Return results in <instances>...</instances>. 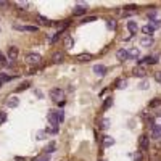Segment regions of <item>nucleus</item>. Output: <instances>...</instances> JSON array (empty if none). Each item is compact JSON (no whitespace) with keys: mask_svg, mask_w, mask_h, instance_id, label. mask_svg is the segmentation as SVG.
<instances>
[{"mask_svg":"<svg viewBox=\"0 0 161 161\" xmlns=\"http://www.w3.org/2000/svg\"><path fill=\"white\" fill-rule=\"evenodd\" d=\"M139 144H140V147L144 148V150H147V148H148V137L147 135H140Z\"/></svg>","mask_w":161,"mask_h":161,"instance_id":"nucleus-15","label":"nucleus"},{"mask_svg":"<svg viewBox=\"0 0 161 161\" xmlns=\"http://www.w3.org/2000/svg\"><path fill=\"white\" fill-rule=\"evenodd\" d=\"M95 19H97V16H89V18H84L82 23H90V21H95Z\"/></svg>","mask_w":161,"mask_h":161,"instance_id":"nucleus-35","label":"nucleus"},{"mask_svg":"<svg viewBox=\"0 0 161 161\" xmlns=\"http://www.w3.org/2000/svg\"><path fill=\"white\" fill-rule=\"evenodd\" d=\"M65 49H73V45H74V42H73V37L71 35H65Z\"/></svg>","mask_w":161,"mask_h":161,"instance_id":"nucleus-17","label":"nucleus"},{"mask_svg":"<svg viewBox=\"0 0 161 161\" xmlns=\"http://www.w3.org/2000/svg\"><path fill=\"white\" fill-rule=\"evenodd\" d=\"M115 28H116V21H115V19H108V29H111V31H113Z\"/></svg>","mask_w":161,"mask_h":161,"instance_id":"nucleus-32","label":"nucleus"},{"mask_svg":"<svg viewBox=\"0 0 161 161\" xmlns=\"http://www.w3.org/2000/svg\"><path fill=\"white\" fill-rule=\"evenodd\" d=\"M148 26H150V28H151V29H153V31H155V29H158V28H160L161 24H160V21H158V19H155V21H151V23H150V24H148Z\"/></svg>","mask_w":161,"mask_h":161,"instance_id":"nucleus-27","label":"nucleus"},{"mask_svg":"<svg viewBox=\"0 0 161 161\" xmlns=\"http://www.w3.org/2000/svg\"><path fill=\"white\" fill-rule=\"evenodd\" d=\"M63 60H65V53L63 52H55L52 55V61H53V63H61Z\"/></svg>","mask_w":161,"mask_h":161,"instance_id":"nucleus-9","label":"nucleus"},{"mask_svg":"<svg viewBox=\"0 0 161 161\" xmlns=\"http://www.w3.org/2000/svg\"><path fill=\"white\" fill-rule=\"evenodd\" d=\"M111 105H113V98H111V97H108V98L105 100V103H103V110H108Z\"/></svg>","mask_w":161,"mask_h":161,"instance_id":"nucleus-25","label":"nucleus"},{"mask_svg":"<svg viewBox=\"0 0 161 161\" xmlns=\"http://www.w3.org/2000/svg\"><path fill=\"white\" fill-rule=\"evenodd\" d=\"M147 16L150 18V19H153V21H155V18H156V11H148Z\"/></svg>","mask_w":161,"mask_h":161,"instance_id":"nucleus-37","label":"nucleus"},{"mask_svg":"<svg viewBox=\"0 0 161 161\" xmlns=\"http://www.w3.org/2000/svg\"><path fill=\"white\" fill-rule=\"evenodd\" d=\"M37 21L40 23V24H45V26H52V21H50V19H47L45 16H42V15H37Z\"/></svg>","mask_w":161,"mask_h":161,"instance_id":"nucleus-19","label":"nucleus"},{"mask_svg":"<svg viewBox=\"0 0 161 161\" xmlns=\"http://www.w3.org/2000/svg\"><path fill=\"white\" fill-rule=\"evenodd\" d=\"M8 58H10V61H15V60L18 58V49L16 47H10V49H8Z\"/></svg>","mask_w":161,"mask_h":161,"instance_id":"nucleus-11","label":"nucleus"},{"mask_svg":"<svg viewBox=\"0 0 161 161\" xmlns=\"http://www.w3.org/2000/svg\"><path fill=\"white\" fill-rule=\"evenodd\" d=\"M151 137H153V139H160L161 137V126H153V129H151Z\"/></svg>","mask_w":161,"mask_h":161,"instance_id":"nucleus-16","label":"nucleus"},{"mask_svg":"<svg viewBox=\"0 0 161 161\" xmlns=\"http://www.w3.org/2000/svg\"><path fill=\"white\" fill-rule=\"evenodd\" d=\"M139 55H140V50L135 49V47L127 50V56H129V58H139Z\"/></svg>","mask_w":161,"mask_h":161,"instance_id":"nucleus-14","label":"nucleus"},{"mask_svg":"<svg viewBox=\"0 0 161 161\" xmlns=\"http://www.w3.org/2000/svg\"><path fill=\"white\" fill-rule=\"evenodd\" d=\"M132 74H134V76H137V77H145V76H147V71H145V68L140 65V66H135L132 69Z\"/></svg>","mask_w":161,"mask_h":161,"instance_id":"nucleus-7","label":"nucleus"},{"mask_svg":"<svg viewBox=\"0 0 161 161\" xmlns=\"http://www.w3.org/2000/svg\"><path fill=\"white\" fill-rule=\"evenodd\" d=\"M56 116H58L60 123H63V121H65V111H56Z\"/></svg>","mask_w":161,"mask_h":161,"instance_id":"nucleus-30","label":"nucleus"},{"mask_svg":"<svg viewBox=\"0 0 161 161\" xmlns=\"http://www.w3.org/2000/svg\"><path fill=\"white\" fill-rule=\"evenodd\" d=\"M8 7V2H5V0H0V8H7Z\"/></svg>","mask_w":161,"mask_h":161,"instance_id":"nucleus-40","label":"nucleus"},{"mask_svg":"<svg viewBox=\"0 0 161 161\" xmlns=\"http://www.w3.org/2000/svg\"><path fill=\"white\" fill-rule=\"evenodd\" d=\"M5 65H7V60H5V55L2 52H0V68H3Z\"/></svg>","mask_w":161,"mask_h":161,"instance_id":"nucleus-29","label":"nucleus"},{"mask_svg":"<svg viewBox=\"0 0 161 161\" xmlns=\"http://www.w3.org/2000/svg\"><path fill=\"white\" fill-rule=\"evenodd\" d=\"M155 80H156V82H160V84H161V71H158V73L155 74Z\"/></svg>","mask_w":161,"mask_h":161,"instance_id":"nucleus-38","label":"nucleus"},{"mask_svg":"<svg viewBox=\"0 0 161 161\" xmlns=\"http://www.w3.org/2000/svg\"><path fill=\"white\" fill-rule=\"evenodd\" d=\"M103 147H111L113 144H115V139H113V137H110V135H105L103 137Z\"/></svg>","mask_w":161,"mask_h":161,"instance_id":"nucleus-18","label":"nucleus"},{"mask_svg":"<svg viewBox=\"0 0 161 161\" xmlns=\"http://www.w3.org/2000/svg\"><path fill=\"white\" fill-rule=\"evenodd\" d=\"M116 87H118V89H126V87H127V80H126V79L116 80Z\"/></svg>","mask_w":161,"mask_h":161,"instance_id":"nucleus-20","label":"nucleus"},{"mask_svg":"<svg viewBox=\"0 0 161 161\" xmlns=\"http://www.w3.org/2000/svg\"><path fill=\"white\" fill-rule=\"evenodd\" d=\"M139 87H140V89H144V90H147V89H148V82H147V80H144V82H142Z\"/></svg>","mask_w":161,"mask_h":161,"instance_id":"nucleus-39","label":"nucleus"},{"mask_svg":"<svg viewBox=\"0 0 161 161\" xmlns=\"http://www.w3.org/2000/svg\"><path fill=\"white\" fill-rule=\"evenodd\" d=\"M116 58L119 60V61H126L129 56H127V50H124V49H119L118 52H116Z\"/></svg>","mask_w":161,"mask_h":161,"instance_id":"nucleus-8","label":"nucleus"},{"mask_svg":"<svg viewBox=\"0 0 161 161\" xmlns=\"http://www.w3.org/2000/svg\"><path fill=\"white\" fill-rule=\"evenodd\" d=\"M53 150H55V144H49L45 148H44V151H45V153H52Z\"/></svg>","mask_w":161,"mask_h":161,"instance_id":"nucleus-26","label":"nucleus"},{"mask_svg":"<svg viewBox=\"0 0 161 161\" xmlns=\"http://www.w3.org/2000/svg\"><path fill=\"white\" fill-rule=\"evenodd\" d=\"M5 121H7V113H5V111H0V124L5 123Z\"/></svg>","mask_w":161,"mask_h":161,"instance_id":"nucleus-33","label":"nucleus"},{"mask_svg":"<svg viewBox=\"0 0 161 161\" xmlns=\"http://www.w3.org/2000/svg\"><path fill=\"white\" fill-rule=\"evenodd\" d=\"M92 58H94V55H92V53H79V55L76 56V60H77V61H80V63L92 61Z\"/></svg>","mask_w":161,"mask_h":161,"instance_id":"nucleus-6","label":"nucleus"},{"mask_svg":"<svg viewBox=\"0 0 161 161\" xmlns=\"http://www.w3.org/2000/svg\"><path fill=\"white\" fill-rule=\"evenodd\" d=\"M13 29H16V31H23V32H35L37 31L35 26H28V24H13Z\"/></svg>","mask_w":161,"mask_h":161,"instance_id":"nucleus-3","label":"nucleus"},{"mask_svg":"<svg viewBox=\"0 0 161 161\" xmlns=\"http://www.w3.org/2000/svg\"><path fill=\"white\" fill-rule=\"evenodd\" d=\"M16 7H19V8H28V7H29V2H16Z\"/></svg>","mask_w":161,"mask_h":161,"instance_id":"nucleus-31","label":"nucleus"},{"mask_svg":"<svg viewBox=\"0 0 161 161\" xmlns=\"http://www.w3.org/2000/svg\"><path fill=\"white\" fill-rule=\"evenodd\" d=\"M15 76H7V74H0V84L2 82H8V80H11Z\"/></svg>","mask_w":161,"mask_h":161,"instance_id":"nucleus-24","label":"nucleus"},{"mask_svg":"<svg viewBox=\"0 0 161 161\" xmlns=\"http://www.w3.org/2000/svg\"><path fill=\"white\" fill-rule=\"evenodd\" d=\"M161 105V100H160V98H155V100H151V102H150V106H151V108H155V106H160Z\"/></svg>","mask_w":161,"mask_h":161,"instance_id":"nucleus-28","label":"nucleus"},{"mask_svg":"<svg viewBox=\"0 0 161 161\" xmlns=\"http://www.w3.org/2000/svg\"><path fill=\"white\" fill-rule=\"evenodd\" d=\"M108 127H110V121L108 119H103L102 121V129H108Z\"/></svg>","mask_w":161,"mask_h":161,"instance_id":"nucleus-34","label":"nucleus"},{"mask_svg":"<svg viewBox=\"0 0 161 161\" xmlns=\"http://www.w3.org/2000/svg\"><path fill=\"white\" fill-rule=\"evenodd\" d=\"M85 11H87V8L84 5H76V8H74V15L76 16H82V15H85Z\"/></svg>","mask_w":161,"mask_h":161,"instance_id":"nucleus-13","label":"nucleus"},{"mask_svg":"<svg viewBox=\"0 0 161 161\" xmlns=\"http://www.w3.org/2000/svg\"><path fill=\"white\" fill-rule=\"evenodd\" d=\"M94 73L97 74V76H105V74H106V68L103 66V65H95V66H94Z\"/></svg>","mask_w":161,"mask_h":161,"instance_id":"nucleus-10","label":"nucleus"},{"mask_svg":"<svg viewBox=\"0 0 161 161\" xmlns=\"http://www.w3.org/2000/svg\"><path fill=\"white\" fill-rule=\"evenodd\" d=\"M50 98H52V100H55L56 103L65 102V90H63V89H60V87L52 89V90H50Z\"/></svg>","mask_w":161,"mask_h":161,"instance_id":"nucleus-1","label":"nucleus"},{"mask_svg":"<svg viewBox=\"0 0 161 161\" xmlns=\"http://www.w3.org/2000/svg\"><path fill=\"white\" fill-rule=\"evenodd\" d=\"M156 60H158V56L155 55V56H145L144 60H142V61H140V65L144 63V65H153V63H156Z\"/></svg>","mask_w":161,"mask_h":161,"instance_id":"nucleus-12","label":"nucleus"},{"mask_svg":"<svg viewBox=\"0 0 161 161\" xmlns=\"http://www.w3.org/2000/svg\"><path fill=\"white\" fill-rule=\"evenodd\" d=\"M140 45L142 47H151L153 45V35H142V39H140Z\"/></svg>","mask_w":161,"mask_h":161,"instance_id":"nucleus-5","label":"nucleus"},{"mask_svg":"<svg viewBox=\"0 0 161 161\" xmlns=\"http://www.w3.org/2000/svg\"><path fill=\"white\" fill-rule=\"evenodd\" d=\"M18 105H19V98H18V97L10 95V97L7 98V106H8V108H16Z\"/></svg>","mask_w":161,"mask_h":161,"instance_id":"nucleus-4","label":"nucleus"},{"mask_svg":"<svg viewBox=\"0 0 161 161\" xmlns=\"http://www.w3.org/2000/svg\"><path fill=\"white\" fill-rule=\"evenodd\" d=\"M28 87H29V84H28V82H23V84L19 85V87H18V90L21 92V90H24V89H28Z\"/></svg>","mask_w":161,"mask_h":161,"instance_id":"nucleus-36","label":"nucleus"},{"mask_svg":"<svg viewBox=\"0 0 161 161\" xmlns=\"http://www.w3.org/2000/svg\"><path fill=\"white\" fill-rule=\"evenodd\" d=\"M127 29L130 31V34H135V32H137V24L134 21H129V23H127Z\"/></svg>","mask_w":161,"mask_h":161,"instance_id":"nucleus-21","label":"nucleus"},{"mask_svg":"<svg viewBox=\"0 0 161 161\" xmlns=\"http://www.w3.org/2000/svg\"><path fill=\"white\" fill-rule=\"evenodd\" d=\"M47 130H39L37 134H35V137H37V140H44V139H47Z\"/></svg>","mask_w":161,"mask_h":161,"instance_id":"nucleus-22","label":"nucleus"},{"mask_svg":"<svg viewBox=\"0 0 161 161\" xmlns=\"http://www.w3.org/2000/svg\"><path fill=\"white\" fill-rule=\"evenodd\" d=\"M100 161H106V160H100Z\"/></svg>","mask_w":161,"mask_h":161,"instance_id":"nucleus-41","label":"nucleus"},{"mask_svg":"<svg viewBox=\"0 0 161 161\" xmlns=\"http://www.w3.org/2000/svg\"><path fill=\"white\" fill-rule=\"evenodd\" d=\"M142 32H144V34L145 35H151V34H153V29H151L150 28V26H142Z\"/></svg>","mask_w":161,"mask_h":161,"instance_id":"nucleus-23","label":"nucleus"},{"mask_svg":"<svg viewBox=\"0 0 161 161\" xmlns=\"http://www.w3.org/2000/svg\"><path fill=\"white\" fill-rule=\"evenodd\" d=\"M40 61H42V56L39 53H28L26 55V63L28 65H39Z\"/></svg>","mask_w":161,"mask_h":161,"instance_id":"nucleus-2","label":"nucleus"}]
</instances>
